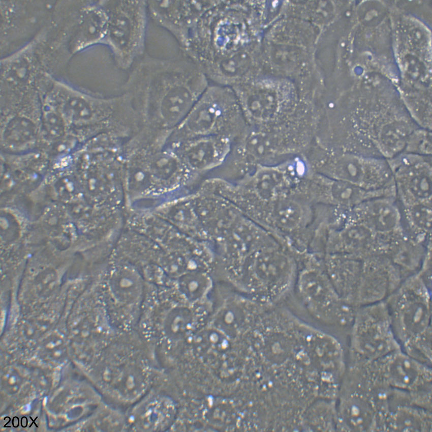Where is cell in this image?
Returning <instances> with one entry per match:
<instances>
[{
    "label": "cell",
    "mask_w": 432,
    "mask_h": 432,
    "mask_svg": "<svg viewBox=\"0 0 432 432\" xmlns=\"http://www.w3.org/2000/svg\"><path fill=\"white\" fill-rule=\"evenodd\" d=\"M325 228L324 254L357 257L383 255L381 239L357 220L351 210Z\"/></svg>",
    "instance_id": "14"
},
{
    "label": "cell",
    "mask_w": 432,
    "mask_h": 432,
    "mask_svg": "<svg viewBox=\"0 0 432 432\" xmlns=\"http://www.w3.org/2000/svg\"><path fill=\"white\" fill-rule=\"evenodd\" d=\"M65 347L63 340L56 336L50 337L44 344L43 354L48 359L58 361L65 355Z\"/></svg>",
    "instance_id": "32"
},
{
    "label": "cell",
    "mask_w": 432,
    "mask_h": 432,
    "mask_svg": "<svg viewBox=\"0 0 432 432\" xmlns=\"http://www.w3.org/2000/svg\"><path fill=\"white\" fill-rule=\"evenodd\" d=\"M399 349L385 300L355 308L348 336L347 362L370 363Z\"/></svg>",
    "instance_id": "9"
},
{
    "label": "cell",
    "mask_w": 432,
    "mask_h": 432,
    "mask_svg": "<svg viewBox=\"0 0 432 432\" xmlns=\"http://www.w3.org/2000/svg\"><path fill=\"white\" fill-rule=\"evenodd\" d=\"M209 84L199 66L187 56L143 58L122 88L135 117L134 135L165 146Z\"/></svg>",
    "instance_id": "1"
},
{
    "label": "cell",
    "mask_w": 432,
    "mask_h": 432,
    "mask_svg": "<svg viewBox=\"0 0 432 432\" xmlns=\"http://www.w3.org/2000/svg\"><path fill=\"white\" fill-rule=\"evenodd\" d=\"M324 257L323 254L308 253L299 260L294 287L303 306L323 330L338 338L341 334L348 338L355 308L336 292L326 272Z\"/></svg>",
    "instance_id": "4"
},
{
    "label": "cell",
    "mask_w": 432,
    "mask_h": 432,
    "mask_svg": "<svg viewBox=\"0 0 432 432\" xmlns=\"http://www.w3.org/2000/svg\"><path fill=\"white\" fill-rule=\"evenodd\" d=\"M335 399L318 398L303 411L302 424L311 430L337 431V418Z\"/></svg>",
    "instance_id": "27"
},
{
    "label": "cell",
    "mask_w": 432,
    "mask_h": 432,
    "mask_svg": "<svg viewBox=\"0 0 432 432\" xmlns=\"http://www.w3.org/2000/svg\"><path fill=\"white\" fill-rule=\"evenodd\" d=\"M146 148L154 190L161 192L173 191L196 178L171 148L150 144Z\"/></svg>",
    "instance_id": "22"
},
{
    "label": "cell",
    "mask_w": 432,
    "mask_h": 432,
    "mask_svg": "<svg viewBox=\"0 0 432 432\" xmlns=\"http://www.w3.org/2000/svg\"><path fill=\"white\" fill-rule=\"evenodd\" d=\"M36 100L5 109L1 117L2 152L18 154L40 149L41 104Z\"/></svg>",
    "instance_id": "13"
},
{
    "label": "cell",
    "mask_w": 432,
    "mask_h": 432,
    "mask_svg": "<svg viewBox=\"0 0 432 432\" xmlns=\"http://www.w3.org/2000/svg\"><path fill=\"white\" fill-rule=\"evenodd\" d=\"M269 306L244 294L233 295L216 309L212 327L229 338L245 334Z\"/></svg>",
    "instance_id": "21"
},
{
    "label": "cell",
    "mask_w": 432,
    "mask_h": 432,
    "mask_svg": "<svg viewBox=\"0 0 432 432\" xmlns=\"http://www.w3.org/2000/svg\"><path fill=\"white\" fill-rule=\"evenodd\" d=\"M212 280L208 273L202 270L192 271L182 276L178 281V287L190 302H203L212 287Z\"/></svg>",
    "instance_id": "29"
},
{
    "label": "cell",
    "mask_w": 432,
    "mask_h": 432,
    "mask_svg": "<svg viewBox=\"0 0 432 432\" xmlns=\"http://www.w3.org/2000/svg\"><path fill=\"white\" fill-rule=\"evenodd\" d=\"M378 395L366 366L348 363L335 400L337 430L383 431Z\"/></svg>",
    "instance_id": "7"
},
{
    "label": "cell",
    "mask_w": 432,
    "mask_h": 432,
    "mask_svg": "<svg viewBox=\"0 0 432 432\" xmlns=\"http://www.w3.org/2000/svg\"><path fill=\"white\" fill-rule=\"evenodd\" d=\"M240 9L237 2L215 1L199 21L183 51L213 84L232 88L249 73L252 59L242 43Z\"/></svg>",
    "instance_id": "2"
},
{
    "label": "cell",
    "mask_w": 432,
    "mask_h": 432,
    "mask_svg": "<svg viewBox=\"0 0 432 432\" xmlns=\"http://www.w3.org/2000/svg\"><path fill=\"white\" fill-rule=\"evenodd\" d=\"M109 21L103 44L111 50L117 66L131 68L145 47L149 16L147 1L105 2Z\"/></svg>",
    "instance_id": "10"
},
{
    "label": "cell",
    "mask_w": 432,
    "mask_h": 432,
    "mask_svg": "<svg viewBox=\"0 0 432 432\" xmlns=\"http://www.w3.org/2000/svg\"><path fill=\"white\" fill-rule=\"evenodd\" d=\"M298 271L295 256L275 241L252 253L234 281L243 294L273 306L286 298L295 286Z\"/></svg>",
    "instance_id": "5"
},
{
    "label": "cell",
    "mask_w": 432,
    "mask_h": 432,
    "mask_svg": "<svg viewBox=\"0 0 432 432\" xmlns=\"http://www.w3.org/2000/svg\"><path fill=\"white\" fill-rule=\"evenodd\" d=\"M318 174L368 190L394 184L387 159L356 153L330 155L318 165Z\"/></svg>",
    "instance_id": "11"
},
{
    "label": "cell",
    "mask_w": 432,
    "mask_h": 432,
    "mask_svg": "<svg viewBox=\"0 0 432 432\" xmlns=\"http://www.w3.org/2000/svg\"><path fill=\"white\" fill-rule=\"evenodd\" d=\"M245 128L244 118L232 88L209 83L165 146L209 135L225 136L234 141Z\"/></svg>",
    "instance_id": "6"
},
{
    "label": "cell",
    "mask_w": 432,
    "mask_h": 432,
    "mask_svg": "<svg viewBox=\"0 0 432 432\" xmlns=\"http://www.w3.org/2000/svg\"><path fill=\"white\" fill-rule=\"evenodd\" d=\"M402 207L409 235L424 244L431 243V200L413 202Z\"/></svg>",
    "instance_id": "26"
},
{
    "label": "cell",
    "mask_w": 432,
    "mask_h": 432,
    "mask_svg": "<svg viewBox=\"0 0 432 432\" xmlns=\"http://www.w3.org/2000/svg\"><path fill=\"white\" fill-rule=\"evenodd\" d=\"M372 373L389 387L416 394L431 391V366L402 349L367 363Z\"/></svg>",
    "instance_id": "12"
},
{
    "label": "cell",
    "mask_w": 432,
    "mask_h": 432,
    "mask_svg": "<svg viewBox=\"0 0 432 432\" xmlns=\"http://www.w3.org/2000/svg\"><path fill=\"white\" fill-rule=\"evenodd\" d=\"M104 376L115 396L124 403L136 402L143 396L150 380V370L146 361L128 355H122L113 361L105 370Z\"/></svg>",
    "instance_id": "18"
},
{
    "label": "cell",
    "mask_w": 432,
    "mask_h": 432,
    "mask_svg": "<svg viewBox=\"0 0 432 432\" xmlns=\"http://www.w3.org/2000/svg\"><path fill=\"white\" fill-rule=\"evenodd\" d=\"M431 411L409 402L391 407L384 420V431H430Z\"/></svg>",
    "instance_id": "25"
},
{
    "label": "cell",
    "mask_w": 432,
    "mask_h": 432,
    "mask_svg": "<svg viewBox=\"0 0 432 432\" xmlns=\"http://www.w3.org/2000/svg\"><path fill=\"white\" fill-rule=\"evenodd\" d=\"M402 205L431 200V157L402 152L387 159Z\"/></svg>",
    "instance_id": "15"
},
{
    "label": "cell",
    "mask_w": 432,
    "mask_h": 432,
    "mask_svg": "<svg viewBox=\"0 0 432 432\" xmlns=\"http://www.w3.org/2000/svg\"><path fill=\"white\" fill-rule=\"evenodd\" d=\"M314 187L306 198L313 205L341 210H350L364 201L380 196H396L394 184L382 189L368 190L346 182L318 174Z\"/></svg>",
    "instance_id": "17"
},
{
    "label": "cell",
    "mask_w": 432,
    "mask_h": 432,
    "mask_svg": "<svg viewBox=\"0 0 432 432\" xmlns=\"http://www.w3.org/2000/svg\"><path fill=\"white\" fill-rule=\"evenodd\" d=\"M215 1H148V15L170 34L183 51L203 15Z\"/></svg>",
    "instance_id": "16"
},
{
    "label": "cell",
    "mask_w": 432,
    "mask_h": 432,
    "mask_svg": "<svg viewBox=\"0 0 432 432\" xmlns=\"http://www.w3.org/2000/svg\"><path fill=\"white\" fill-rule=\"evenodd\" d=\"M56 279L55 273L51 271L45 272L37 276L35 285L38 295L42 297L49 296L55 288Z\"/></svg>",
    "instance_id": "31"
},
{
    "label": "cell",
    "mask_w": 432,
    "mask_h": 432,
    "mask_svg": "<svg viewBox=\"0 0 432 432\" xmlns=\"http://www.w3.org/2000/svg\"><path fill=\"white\" fill-rule=\"evenodd\" d=\"M403 152L431 156V130L420 127L415 129L409 136Z\"/></svg>",
    "instance_id": "30"
},
{
    "label": "cell",
    "mask_w": 432,
    "mask_h": 432,
    "mask_svg": "<svg viewBox=\"0 0 432 432\" xmlns=\"http://www.w3.org/2000/svg\"><path fill=\"white\" fill-rule=\"evenodd\" d=\"M109 16L104 2L88 3L80 9L72 39L76 52L98 44L106 37Z\"/></svg>",
    "instance_id": "24"
},
{
    "label": "cell",
    "mask_w": 432,
    "mask_h": 432,
    "mask_svg": "<svg viewBox=\"0 0 432 432\" xmlns=\"http://www.w3.org/2000/svg\"><path fill=\"white\" fill-rule=\"evenodd\" d=\"M431 287L417 272L384 300L394 335L403 349L431 332Z\"/></svg>",
    "instance_id": "8"
},
{
    "label": "cell",
    "mask_w": 432,
    "mask_h": 432,
    "mask_svg": "<svg viewBox=\"0 0 432 432\" xmlns=\"http://www.w3.org/2000/svg\"><path fill=\"white\" fill-rule=\"evenodd\" d=\"M233 142V140L227 136L209 135L193 138L168 147L176 152L196 178L202 173L220 167L229 156Z\"/></svg>",
    "instance_id": "19"
},
{
    "label": "cell",
    "mask_w": 432,
    "mask_h": 432,
    "mask_svg": "<svg viewBox=\"0 0 432 432\" xmlns=\"http://www.w3.org/2000/svg\"><path fill=\"white\" fill-rule=\"evenodd\" d=\"M396 196L368 199L351 210L354 218L377 237L390 243L406 233Z\"/></svg>",
    "instance_id": "20"
},
{
    "label": "cell",
    "mask_w": 432,
    "mask_h": 432,
    "mask_svg": "<svg viewBox=\"0 0 432 432\" xmlns=\"http://www.w3.org/2000/svg\"><path fill=\"white\" fill-rule=\"evenodd\" d=\"M65 120L69 133L85 143L105 133L130 134L134 116L127 96L102 97L55 82L44 95Z\"/></svg>",
    "instance_id": "3"
},
{
    "label": "cell",
    "mask_w": 432,
    "mask_h": 432,
    "mask_svg": "<svg viewBox=\"0 0 432 432\" xmlns=\"http://www.w3.org/2000/svg\"><path fill=\"white\" fill-rule=\"evenodd\" d=\"M196 316L192 310L184 307H175L165 315L161 325L163 335L171 341L182 339L193 331Z\"/></svg>",
    "instance_id": "28"
},
{
    "label": "cell",
    "mask_w": 432,
    "mask_h": 432,
    "mask_svg": "<svg viewBox=\"0 0 432 432\" xmlns=\"http://www.w3.org/2000/svg\"><path fill=\"white\" fill-rule=\"evenodd\" d=\"M176 413L173 401L158 394L144 395L126 416L128 428L139 431H159L168 428Z\"/></svg>",
    "instance_id": "23"
},
{
    "label": "cell",
    "mask_w": 432,
    "mask_h": 432,
    "mask_svg": "<svg viewBox=\"0 0 432 432\" xmlns=\"http://www.w3.org/2000/svg\"><path fill=\"white\" fill-rule=\"evenodd\" d=\"M3 380L5 389L11 393L16 392L21 386L20 377L17 372L12 370L5 374Z\"/></svg>",
    "instance_id": "33"
}]
</instances>
